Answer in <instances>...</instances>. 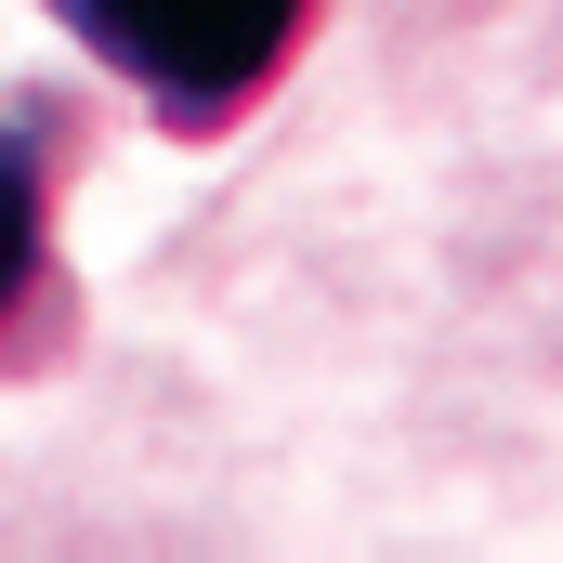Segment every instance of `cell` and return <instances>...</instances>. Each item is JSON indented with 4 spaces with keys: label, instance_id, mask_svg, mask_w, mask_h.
<instances>
[{
    "label": "cell",
    "instance_id": "obj_1",
    "mask_svg": "<svg viewBox=\"0 0 563 563\" xmlns=\"http://www.w3.org/2000/svg\"><path fill=\"white\" fill-rule=\"evenodd\" d=\"M40 13L106 79H132L170 144L236 132L276 92V66L301 53V26H314V0H40Z\"/></svg>",
    "mask_w": 563,
    "mask_h": 563
},
{
    "label": "cell",
    "instance_id": "obj_2",
    "mask_svg": "<svg viewBox=\"0 0 563 563\" xmlns=\"http://www.w3.org/2000/svg\"><path fill=\"white\" fill-rule=\"evenodd\" d=\"M40 288H53V157L26 119H0V341L40 314Z\"/></svg>",
    "mask_w": 563,
    "mask_h": 563
}]
</instances>
